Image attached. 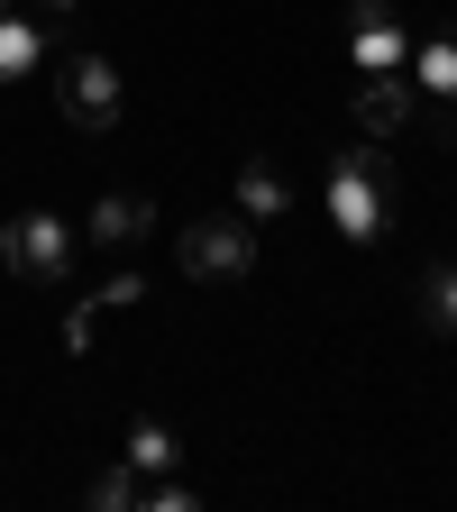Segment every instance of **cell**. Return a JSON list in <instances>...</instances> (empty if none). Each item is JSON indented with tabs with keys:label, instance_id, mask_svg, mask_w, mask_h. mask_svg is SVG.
I'll list each match as a JSON object with an SVG mask.
<instances>
[{
	"label": "cell",
	"instance_id": "obj_5",
	"mask_svg": "<svg viewBox=\"0 0 457 512\" xmlns=\"http://www.w3.org/2000/svg\"><path fill=\"white\" fill-rule=\"evenodd\" d=\"M348 55H357V74H412V28H403L394 0H357Z\"/></svg>",
	"mask_w": 457,
	"mask_h": 512
},
{
	"label": "cell",
	"instance_id": "obj_3",
	"mask_svg": "<svg viewBox=\"0 0 457 512\" xmlns=\"http://www.w3.org/2000/svg\"><path fill=\"white\" fill-rule=\"evenodd\" d=\"M0 266H10L19 284H64L74 275V229H64L55 211H28L0 229Z\"/></svg>",
	"mask_w": 457,
	"mask_h": 512
},
{
	"label": "cell",
	"instance_id": "obj_16",
	"mask_svg": "<svg viewBox=\"0 0 457 512\" xmlns=\"http://www.w3.org/2000/svg\"><path fill=\"white\" fill-rule=\"evenodd\" d=\"M92 302H101V311H128V302H147V284H138V275H110Z\"/></svg>",
	"mask_w": 457,
	"mask_h": 512
},
{
	"label": "cell",
	"instance_id": "obj_10",
	"mask_svg": "<svg viewBox=\"0 0 457 512\" xmlns=\"http://www.w3.org/2000/svg\"><path fill=\"white\" fill-rule=\"evenodd\" d=\"M37 55H46V28H37V10H28V0H19V10H0V83L37 74Z\"/></svg>",
	"mask_w": 457,
	"mask_h": 512
},
{
	"label": "cell",
	"instance_id": "obj_14",
	"mask_svg": "<svg viewBox=\"0 0 457 512\" xmlns=\"http://www.w3.org/2000/svg\"><path fill=\"white\" fill-rule=\"evenodd\" d=\"M430 330H457V266L430 275Z\"/></svg>",
	"mask_w": 457,
	"mask_h": 512
},
{
	"label": "cell",
	"instance_id": "obj_17",
	"mask_svg": "<svg viewBox=\"0 0 457 512\" xmlns=\"http://www.w3.org/2000/svg\"><path fill=\"white\" fill-rule=\"evenodd\" d=\"M28 10H74V0H28Z\"/></svg>",
	"mask_w": 457,
	"mask_h": 512
},
{
	"label": "cell",
	"instance_id": "obj_7",
	"mask_svg": "<svg viewBox=\"0 0 457 512\" xmlns=\"http://www.w3.org/2000/svg\"><path fill=\"white\" fill-rule=\"evenodd\" d=\"M238 211H247L256 229L284 220V211H293V174H284L275 156H247V165H238Z\"/></svg>",
	"mask_w": 457,
	"mask_h": 512
},
{
	"label": "cell",
	"instance_id": "obj_9",
	"mask_svg": "<svg viewBox=\"0 0 457 512\" xmlns=\"http://www.w3.org/2000/svg\"><path fill=\"white\" fill-rule=\"evenodd\" d=\"M412 92H430V101H457V28H430V37H412Z\"/></svg>",
	"mask_w": 457,
	"mask_h": 512
},
{
	"label": "cell",
	"instance_id": "obj_6",
	"mask_svg": "<svg viewBox=\"0 0 457 512\" xmlns=\"http://www.w3.org/2000/svg\"><path fill=\"white\" fill-rule=\"evenodd\" d=\"M156 229V202H147V192H101V202H92V247H138Z\"/></svg>",
	"mask_w": 457,
	"mask_h": 512
},
{
	"label": "cell",
	"instance_id": "obj_12",
	"mask_svg": "<svg viewBox=\"0 0 457 512\" xmlns=\"http://www.w3.org/2000/svg\"><path fill=\"white\" fill-rule=\"evenodd\" d=\"M92 503H101V512H138V503H147V476H138V467H110V476H92Z\"/></svg>",
	"mask_w": 457,
	"mask_h": 512
},
{
	"label": "cell",
	"instance_id": "obj_11",
	"mask_svg": "<svg viewBox=\"0 0 457 512\" xmlns=\"http://www.w3.org/2000/svg\"><path fill=\"white\" fill-rule=\"evenodd\" d=\"M174 458H183V448H174L165 421H138V430H128V467H138V476H174Z\"/></svg>",
	"mask_w": 457,
	"mask_h": 512
},
{
	"label": "cell",
	"instance_id": "obj_15",
	"mask_svg": "<svg viewBox=\"0 0 457 512\" xmlns=\"http://www.w3.org/2000/svg\"><path fill=\"white\" fill-rule=\"evenodd\" d=\"M147 503H156V512H192V485H183V476H147Z\"/></svg>",
	"mask_w": 457,
	"mask_h": 512
},
{
	"label": "cell",
	"instance_id": "obj_4",
	"mask_svg": "<svg viewBox=\"0 0 457 512\" xmlns=\"http://www.w3.org/2000/svg\"><path fill=\"white\" fill-rule=\"evenodd\" d=\"M55 101L74 128H119V74H110V55H64L55 64Z\"/></svg>",
	"mask_w": 457,
	"mask_h": 512
},
{
	"label": "cell",
	"instance_id": "obj_2",
	"mask_svg": "<svg viewBox=\"0 0 457 512\" xmlns=\"http://www.w3.org/2000/svg\"><path fill=\"white\" fill-rule=\"evenodd\" d=\"M174 256H183V275H192V284H238V275L256 266V220H247V211H211V220H192V229H183Z\"/></svg>",
	"mask_w": 457,
	"mask_h": 512
},
{
	"label": "cell",
	"instance_id": "obj_13",
	"mask_svg": "<svg viewBox=\"0 0 457 512\" xmlns=\"http://www.w3.org/2000/svg\"><path fill=\"white\" fill-rule=\"evenodd\" d=\"M101 302H74V311H64V348H74V357H92V339H101Z\"/></svg>",
	"mask_w": 457,
	"mask_h": 512
},
{
	"label": "cell",
	"instance_id": "obj_8",
	"mask_svg": "<svg viewBox=\"0 0 457 512\" xmlns=\"http://www.w3.org/2000/svg\"><path fill=\"white\" fill-rule=\"evenodd\" d=\"M403 119H412V74H366L357 83V128L366 138H394Z\"/></svg>",
	"mask_w": 457,
	"mask_h": 512
},
{
	"label": "cell",
	"instance_id": "obj_1",
	"mask_svg": "<svg viewBox=\"0 0 457 512\" xmlns=\"http://www.w3.org/2000/svg\"><path fill=\"white\" fill-rule=\"evenodd\" d=\"M320 202H330V229L375 247L384 220H394V156H375V147H348L330 156V174H320Z\"/></svg>",
	"mask_w": 457,
	"mask_h": 512
}]
</instances>
